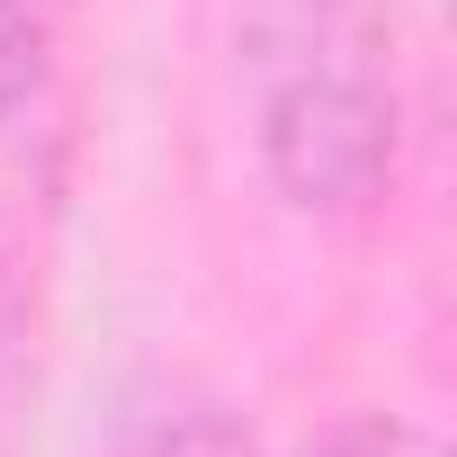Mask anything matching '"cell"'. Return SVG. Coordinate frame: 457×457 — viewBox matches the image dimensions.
I'll return each mask as SVG.
<instances>
[{
	"label": "cell",
	"mask_w": 457,
	"mask_h": 457,
	"mask_svg": "<svg viewBox=\"0 0 457 457\" xmlns=\"http://www.w3.org/2000/svg\"><path fill=\"white\" fill-rule=\"evenodd\" d=\"M234 54L278 197L368 215L395 188V0H243Z\"/></svg>",
	"instance_id": "obj_1"
},
{
	"label": "cell",
	"mask_w": 457,
	"mask_h": 457,
	"mask_svg": "<svg viewBox=\"0 0 457 457\" xmlns=\"http://www.w3.org/2000/svg\"><path fill=\"white\" fill-rule=\"evenodd\" d=\"M296 457H448L421 421H395V412H341L332 430H314Z\"/></svg>",
	"instance_id": "obj_2"
},
{
	"label": "cell",
	"mask_w": 457,
	"mask_h": 457,
	"mask_svg": "<svg viewBox=\"0 0 457 457\" xmlns=\"http://www.w3.org/2000/svg\"><path fill=\"white\" fill-rule=\"evenodd\" d=\"M126 457H252V448L224 430L215 412H153V421L135 430Z\"/></svg>",
	"instance_id": "obj_3"
}]
</instances>
